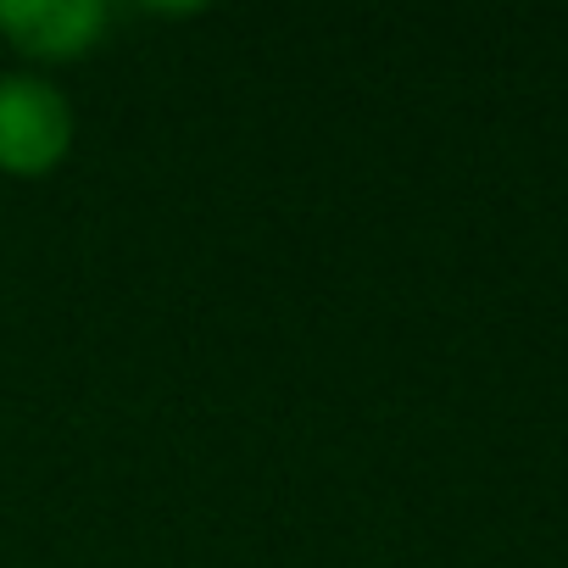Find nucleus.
Returning <instances> with one entry per match:
<instances>
[{
  "instance_id": "obj_2",
  "label": "nucleus",
  "mask_w": 568,
  "mask_h": 568,
  "mask_svg": "<svg viewBox=\"0 0 568 568\" xmlns=\"http://www.w3.org/2000/svg\"><path fill=\"white\" fill-rule=\"evenodd\" d=\"M106 18L101 0H0V34L45 62L90 51L106 34Z\"/></svg>"
},
{
  "instance_id": "obj_1",
  "label": "nucleus",
  "mask_w": 568,
  "mask_h": 568,
  "mask_svg": "<svg viewBox=\"0 0 568 568\" xmlns=\"http://www.w3.org/2000/svg\"><path fill=\"white\" fill-rule=\"evenodd\" d=\"M73 145V106L40 73L0 79V168L7 173H45Z\"/></svg>"
}]
</instances>
